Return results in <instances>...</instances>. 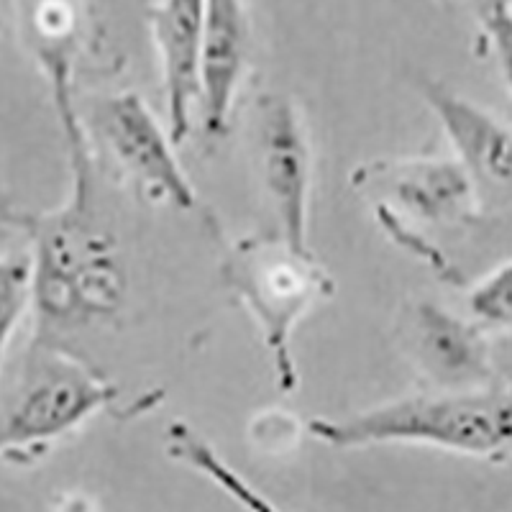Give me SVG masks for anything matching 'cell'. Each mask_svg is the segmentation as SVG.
Listing matches in <instances>:
<instances>
[{
	"label": "cell",
	"instance_id": "6da1fadb",
	"mask_svg": "<svg viewBox=\"0 0 512 512\" xmlns=\"http://www.w3.org/2000/svg\"><path fill=\"white\" fill-rule=\"evenodd\" d=\"M59 108L67 118L75 154V203L57 216L36 223V285L34 295L47 320H90L113 315L123 297V272L111 254V239L95 228L88 205V167L82 152L80 128L64 98V77L54 82Z\"/></svg>",
	"mask_w": 512,
	"mask_h": 512
},
{
	"label": "cell",
	"instance_id": "7a4b0ae2",
	"mask_svg": "<svg viewBox=\"0 0 512 512\" xmlns=\"http://www.w3.org/2000/svg\"><path fill=\"white\" fill-rule=\"evenodd\" d=\"M308 431L318 441L338 448L423 443L477 459H507L512 454V384L408 397L341 423L313 418Z\"/></svg>",
	"mask_w": 512,
	"mask_h": 512
},
{
	"label": "cell",
	"instance_id": "3957f363",
	"mask_svg": "<svg viewBox=\"0 0 512 512\" xmlns=\"http://www.w3.org/2000/svg\"><path fill=\"white\" fill-rule=\"evenodd\" d=\"M223 280L249 305L262 326L264 344L274 354V372L285 392L297 387L290 356V331L295 320L333 292V282L310 251H295L285 239H244L223 262Z\"/></svg>",
	"mask_w": 512,
	"mask_h": 512
},
{
	"label": "cell",
	"instance_id": "277c9868",
	"mask_svg": "<svg viewBox=\"0 0 512 512\" xmlns=\"http://www.w3.org/2000/svg\"><path fill=\"white\" fill-rule=\"evenodd\" d=\"M118 395L113 384L64 356L36 364L3 420V446L18 451L62 436Z\"/></svg>",
	"mask_w": 512,
	"mask_h": 512
},
{
	"label": "cell",
	"instance_id": "5b68a950",
	"mask_svg": "<svg viewBox=\"0 0 512 512\" xmlns=\"http://www.w3.org/2000/svg\"><path fill=\"white\" fill-rule=\"evenodd\" d=\"M259 169L280 216L282 239L295 251H308L310 146L292 100L267 95L259 105Z\"/></svg>",
	"mask_w": 512,
	"mask_h": 512
},
{
	"label": "cell",
	"instance_id": "8992f818",
	"mask_svg": "<svg viewBox=\"0 0 512 512\" xmlns=\"http://www.w3.org/2000/svg\"><path fill=\"white\" fill-rule=\"evenodd\" d=\"M98 113L105 141L154 200H167L182 210L195 205V190L172 152L175 144L162 134L139 95H116Z\"/></svg>",
	"mask_w": 512,
	"mask_h": 512
},
{
	"label": "cell",
	"instance_id": "52a82bcc",
	"mask_svg": "<svg viewBox=\"0 0 512 512\" xmlns=\"http://www.w3.org/2000/svg\"><path fill=\"white\" fill-rule=\"evenodd\" d=\"M149 21L162 57L169 139L177 146L192 131V103L203 98L200 57H203L205 3L167 0L149 11Z\"/></svg>",
	"mask_w": 512,
	"mask_h": 512
},
{
	"label": "cell",
	"instance_id": "ba28073f",
	"mask_svg": "<svg viewBox=\"0 0 512 512\" xmlns=\"http://www.w3.org/2000/svg\"><path fill=\"white\" fill-rule=\"evenodd\" d=\"M356 180L372 182L400 203L420 223H461L472 216L474 187L464 164L456 162H400L377 164L374 175L361 172Z\"/></svg>",
	"mask_w": 512,
	"mask_h": 512
},
{
	"label": "cell",
	"instance_id": "9c48e42d",
	"mask_svg": "<svg viewBox=\"0 0 512 512\" xmlns=\"http://www.w3.org/2000/svg\"><path fill=\"white\" fill-rule=\"evenodd\" d=\"M246 59V16L236 0H210L205 3L203 57V123L210 136H221L228 126L233 98L239 90Z\"/></svg>",
	"mask_w": 512,
	"mask_h": 512
},
{
	"label": "cell",
	"instance_id": "30bf717a",
	"mask_svg": "<svg viewBox=\"0 0 512 512\" xmlns=\"http://www.w3.org/2000/svg\"><path fill=\"white\" fill-rule=\"evenodd\" d=\"M425 100L446 128L448 141L466 172L482 177L489 185L512 192V131L482 111L479 105L459 98L438 82H425Z\"/></svg>",
	"mask_w": 512,
	"mask_h": 512
},
{
	"label": "cell",
	"instance_id": "8fae6325",
	"mask_svg": "<svg viewBox=\"0 0 512 512\" xmlns=\"http://www.w3.org/2000/svg\"><path fill=\"white\" fill-rule=\"evenodd\" d=\"M408 338L423 372L436 377V382L446 387L489 382L492 369L482 333L456 315L436 305H420L410 320Z\"/></svg>",
	"mask_w": 512,
	"mask_h": 512
},
{
	"label": "cell",
	"instance_id": "7c38bea8",
	"mask_svg": "<svg viewBox=\"0 0 512 512\" xmlns=\"http://www.w3.org/2000/svg\"><path fill=\"white\" fill-rule=\"evenodd\" d=\"M167 451L169 456L180 461V464H187L192 466V469H198L200 474H205V477L216 484V487H221L231 500L239 502L246 512H282L280 507L274 505L272 500H267L259 489L251 487L236 469H231V466L213 451V446H210L205 438H200L198 433L192 431L190 425L175 423L169 428Z\"/></svg>",
	"mask_w": 512,
	"mask_h": 512
},
{
	"label": "cell",
	"instance_id": "4fadbf2b",
	"mask_svg": "<svg viewBox=\"0 0 512 512\" xmlns=\"http://www.w3.org/2000/svg\"><path fill=\"white\" fill-rule=\"evenodd\" d=\"M36 285V254L18 251L11 259H3L0 269V323H3V344L16 326L18 315L29 303Z\"/></svg>",
	"mask_w": 512,
	"mask_h": 512
},
{
	"label": "cell",
	"instance_id": "5bb4252c",
	"mask_svg": "<svg viewBox=\"0 0 512 512\" xmlns=\"http://www.w3.org/2000/svg\"><path fill=\"white\" fill-rule=\"evenodd\" d=\"M472 313L489 326H512V262L497 269L469 297Z\"/></svg>",
	"mask_w": 512,
	"mask_h": 512
},
{
	"label": "cell",
	"instance_id": "9a60e30c",
	"mask_svg": "<svg viewBox=\"0 0 512 512\" xmlns=\"http://www.w3.org/2000/svg\"><path fill=\"white\" fill-rule=\"evenodd\" d=\"M477 16L487 31L492 47H495L497 62L505 82L512 90V6L510 3H482L477 6Z\"/></svg>",
	"mask_w": 512,
	"mask_h": 512
}]
</instances>
